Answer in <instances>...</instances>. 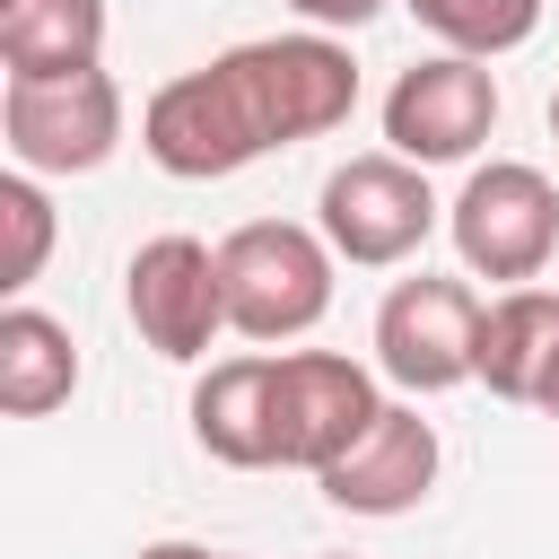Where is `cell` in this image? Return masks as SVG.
Wrapping results in <instances>:
<instances>
[{
    "mask_svg": "<svg viewBox=\"0 0 559 559\" xmlns=\"http://www.w3.org/2000/svg\"><path fill=\"white\" fill-rule=\"evenodd\" d=\"M349 114H358V61H349V44L306 26V35H253L183 79H166L140 114V148L183 183H218L271 148L341 131Z\"/></svg>",
    "mask_w": 559,
    "mask_h": 559,
    "instance_id": "cell-1",
    "label": "cell"
},
{
    "mask_svg": "<svg viewBox=\"0 0 559 559\" xmlns=\"http://www.w3.org/2000/svg\"><path fill=\"white\" fill-rule=\"evenodd\" d=\"M332 271L341 253L323 245V227L297 218H245L218 236V280H227V332L245 341H297L323 323L332 306Z\"/></svg>",
    "mask_w": 559,
    "mask_h": 559,
    "instance_id": "cell-2",
    "label": "cell"
},
{
    "mask_svg": "<svg viewBox=\"0 0 559 559\" xmlns=\"http://www.w3.org/2000/svg\"><path fill=\"white\" fill-rule=\"evenodd\" d=\"M445 236H454L472 280L524 288L559 253V183L542 166H524V157H489V166L463 175V192L445 210Z\"/></svg>",
    "mask_w": 559,
    "mask_h": 559,
    "instance_id": "cell-3",
    "label": "cell"
},
{
    "mask_svg": "<svg viewBox=\"0 0 559 559\" xmlns=\"http://www.w3.org/2000/svg\"><path fill=\"white\" fill-rule=\"evenodd\" d=\"M0 140L26 175H96L122 148V87L114 70H61V79H0Z\"/></svg>",
    "mask_w": 559,
    "mask_h": 559,
    "instance_id": "cell-4",
    "label": "cell"
},
{
    "mask_svg": "<svg viewBox=\"0 0 559 559\" xmlns=\"http://www.w3.org/2000/svg\"><path fill=\"white\" fill-rule=\"evenodd\" d=\"M314 227L341 262L358 271H393L411 262L428 236H437V192H428V166L393 157V148H367L349 166L323 175V201H314Z\"/></svg>",
    "mask_w": 559,
    "mask_h": 559,
    "instance_id": "cell-5",
    "label": "cell"
},
{
    "mask_svg": "<svg viewBox=\"0 0 559 559\" xmlns=\"http://www.w3.org/2000/svg\"><path fill=\"white\" fill-rule=\"evenodd\" d=\"M480 314H489V306L472 297V280H445V271L393 280L384 306H376V376L402 384L411 402H419V393H454V384H472Z\"/></svg>",
    "mask_w": 559,
    "mask_h": 559,
    "instance_id": "cell-6",
    "label": "cell"
},
{
    "mask_svg": "<svg viewBox=\"0 0 559 559\" xmlns=\"http://www.w3.org/2000/svg\"><path fill=\"white\" fill-rule=\"evenodd\" d=\"M122 314H131V332L157 358H175V367L210 358V341L227 332L218 245H201V236H148L131 253V271H122Z\"/></svg>",
    "mask_w": 559,
    "mask_h": 559,
    "instance_id": "cell-7",
    "label": "cell"
},
{
    "mask_svg": "<svg viewBox=\"0 0 559 559\" xmlns=\"http://www.w3.org/2000/svg\"><path fill=\"white\" fill-rule=\"evenodd\" d=\"M498 131V79L472 52H428L384 87V148L411 166H463Z\"/></svg>",
    "mask_w": 559,
    "mask_h": 559,
    "instance_id": "cell-8",
    "label": "cell"
},
{
    "mask_svg": "<svg viewBox=\"0 0 559 559\" xmlns=\"http://www.w3.org/2000/svg\"><path fill=\"white\" fill-rule=\"evenodd\" d=\"M376 367L341 349H280V472H323L376 428Z\"/></svg>",
    "mask_w": 559,
    "mask_h": 559,
    "instance_id": "cell-9",
    "label": "cell"
},
{
    "mask_svg": "<svg viewBox=\"0 0 559 559\" xmlns=\"http://www.w3.org/2000/svg\"><path fill=\"white\" fill-rule=\"evenodd\" d=\"M437 463H445V445H437V428L419 419V402H384L376 428H367L341 463H323L314 480H323V498H332L341 515H411V507L437 489Z\"/></svg>",
    "mask_w": 559,
    "mask_h": 559,
    "instance_id": "cell-10",
    "label": "cell"
},
{
    "mask_svg": "<svg viewBox=\"0 0 559 559\" xmlns=\"http://www.w3.org/2000/svg\"><path fill=\"white\" fill-rule=\"evenodd\" d=\"M192 445L227 472H271L280 463V349L218 358L192 384Z\"/></svg>",
    "mask_w": 559,
    "mask_h": 559,
    "instance_id": "cell-11",
    "label": "cell"
},
{
    "mask_svg": "<svg viewBox=\"0 0 559 559\" xmlns=\"http://www.w3.org/2000/svg\"><path fill=\"white\" fill-rule=\"evenodd\" d=\"M472 384H489L515 411H550V393H559V288H533L524 280V288H498L489 297Z\"/></svg>",
    "mask_w": 559,
    "mask_h": 559,
    "instance_id": "cell-12",
    "label": "cell"
},
{
    "mask_svg": "<svg viewBox=\"0 0 559 559\" xmlns=\"http://www.w3.org/2000/svg\"><path fill=\"white\" fill-rule=\"evenodd\" d=\"M70 393H79V341H70V323L44 314V306H26V297H9L0 306V411L9 419H44Z\"/></svg>",
    "mask_w": 559,
    "mask_h": 559,
    "instance_id": "cell-13",
    "label": "cell"
},
{
    "mask_svg": "<svg viewBox=\"0 0 559 559\" xmlns=\"http://www.w3.org/2000/svg\"><path fill=\"white\" fill-rule=\"evenodd\" d=\"M105 61V0H0V70L61 79Z\"/></svg>",
    "mask_w": 559,
    "mask_h": 559,
    "instance_id": "cell-14",
    "label": "cell"
},
{
    "mask_svg": "<svg viewBox=\"0 0 559 559\" xmlns=\"http://www.w3.org/2000/svg\"><path fill=\"white\" fill-rule=\"evenodd\" d=\"M445 52H472V61H498L515 44H533L542 26V0H402Z\"/></svg>",
    "mask_w": 559,
    "mask_h": 559,
    "instance_id": "cell-15",
    "label": "cell"
},
{
    "mask_svg": "<svg viewBox=\"0 0 559 559\" xmlns=\"http://www.w3.org/2000/svg\"><path fill=\"white\" fill-rule=\"evenodd\" d=\"M0 227H9V253H0V288L9 297H26L35 280H44V253H52V201H44V183L17 166V175H0Z\"/></svg>",
    "mask_w": 559,
    "mask_h": 559,
    "instance_id": "cell-16",
    "label": "cell"
},
{
    "mask_svg": "<svg viewBox=\"0 0 559 559\" xmlns=\"http://www.w3.org/2000/svg\"><path fill=\"white\" fill-rule=\"evenodd\" d=\"M288 9H297L306 26H323V35H341V26H367L384 0H288Z\"/></svg>",
    "mask_w": 559,
    "mask_h": 559,
    "instance_id": "cell-17",
    "label": "cell"
},
{
    "mask_svg": "<svg viewBox=\"0 0 559 559\" xmlns=\"http://www.w3.org/2000/svg\"><path fill=\"white\" fill-rule=\"evenodd\" d=\"M131 559H218V550H201V542H148V550H131Z\"/></svg>",
    "mask_w": 559,
    "mask_h": 559,
    "instance_id": "cell-18",
    "label": "cell"
},
{
    "mask_svg": "<svg viewBox=\"0 0 559 559\" xmlns=\"http://www.w3.org/2000/svg\"><path fill=\"white\" fill-rule=\"evenodd\" d=\"M550 140H559V87H550Z\"/></svg>",
    "mask_w": 559,
    "mask_h": 559,
    "instance_id": "cell-19",
    "label": "cell"
},
{
    "mask_svg": "<svg viewBox=\"0 0 559 559\" xmlns=\"http://www.w3.org/2000/svg\"><path fill=\"white\" fill-rule=\"evenodd\" d=\"M550 419H559V393H550Z\"/></svg>",
    "mask_w": 559,
    "mask_h": 559,
    "instance_id": "cell-20",
    "label": "cell"
},
{
    "mask_svg": "<svg viewBox=\"0 0 559 559\" xmlns=\"http://www.w3.org/2000/svg\"><path fill=\"white\" fill-rule=\"evenodd\" d=\"M218 559H236V550H218Z\"/></svg>",
    "mask_w": 559,
    "mask_h": 559,
    "instance_id": "cell-21",
    "label": "cell"
}]
</instances>
